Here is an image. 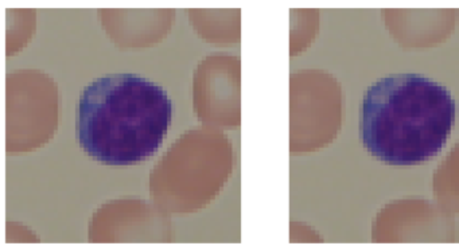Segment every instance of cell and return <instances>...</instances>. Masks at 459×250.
Here are the masks:
<instances>
[{
  "mask_svg": "<svg viewBox=\"0 0 459 250\" xmlns=\"http://www.w3.org/2000/svg\"><path fill=\"white\" fill-rule=\"evenodd\" d=\"M171 118L173 101L160 86L133 73H115L82 91L77 136L95 160L133 166L162 147Z\"/></svg>",
  "mask_w": 459,
  "mask_h": 250,
  "instance_id": "2",
  "label": "cell"
},
{
  "mask_svg": "<svg viewBox=\"0 0 459 250\" xmlns=\"http://www.w3.org/2000/svg\"><path fill=\"white\" fill-rule=\"evenodd\" d=\"M455 116V101L445 86L416 73L386 75L362 99V144L391 166L424 163L445 147Z\"/></svg>",
  "mask_w": 459,
  "mask_h": 250,
  "instance_id": "1",
  "label": "cell"
}]
</instances>
